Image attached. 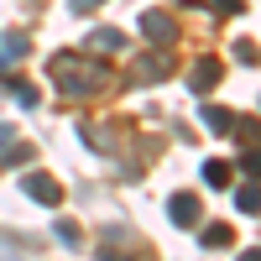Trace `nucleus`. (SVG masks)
<instances>
[{"mask_svg": "<svg viewBox=\"0 0 261 261\" xmlns=\"http://www.w3.org/2000/svg\"><path fill=\"white\" fill-rule=\"evenodd\" d=\"M47 79L63 94H105L115 73H110V63L94 58V53H53L47 58Z\"/></svg>", "mask_w": 261, "mask_h": 261, "instance_id": "nucleus-1", "label": "nucleus"}, {"mask_svg": "<svg viewBox=\"0 0 261 261\" xmlns=\"http://www.w3.org/2000/svg\"><path fill=\"white\" fill-rule=\"evenodd\" d=\"M178 73V58H172V47H146L136 53V63H130V84L136 89H146V84H162Z\"/></svg>", "mask_w": 261, "mask_h": 261, "instance_id": "nucleus-2", "label": "nucleus"}, {"mask_svg": "<svg viewBox=\"0 0 261 261\" xmlns=\"http://www.w3.org/2000/svg\"><path fill=\"white\" fill-rule=\"evenodd\" d=\"M141 37L151 47H178V21L167 11H141Z\"/></svg>", "mask_w": 261, "mask_h": 261, "instance_id": "nucleus-3", "label": "nucleus"}, {"mask_svg": "<svg viewBox=\"0 0 261 261\" xmlns=\"http://www.w3.org/2000/svg\"><path fill=\"white\" fill-rule=\"evenodd\" d=\"M21 193H27V199H37L42 209H58V204H63V183L47 178V172H27V178H21Z\"/></svg>", "mask_w": 261, "mask_h": 261, "instance_id": "nucleus-4", "label": "nucleus"}, {"mask_svg": "<svg viewBox=\"0 0 261 261\" xmlns=\"http://www.w3.org/2000/svg\"><path fill=\"white\" fill-rule=\"evenodd\" d=\"M167 220L178 225V230H199V199H193V193H172Z\"/></svg>", "mask_w": 261, "mask_h": 261, "instance_id": "nucleus-5", "label": "nucleus"}, {"mask_svg": "<svg viewBox=\"0 0 261 261\" xmlns=\"http://www.w3.org/2000/svg\"><path fill=\"white\" fill-rule=\"evenodd\" d=\"M84 47L99 53V58H105V53H120V47H125V32H115V27H94L89 37H84Z\"/></svg>", "mask_w": 261, "mask_h": 261, "instance_id": "nucleus-6", "label": "nucleus"}, {"mask_svg": "<svg viewBox=\"0 0 261 261\" xmlns=\"http://www.w3.org/2000/svg\"><path fill=\"white\" fill-rule=\"evenodd\" d=\"M84 141H89L94 151H120V125H84Z\"/></svg>", "mask_w": 261, "mask_h": 261, "instance_id": "nucleus-7", "label": "nucleus"}, {"mask_svg": "<svg viewBox=\"0 0 261 261\" xmlns=\"http://www.w3.org/2000/svg\"><path fill=\"white\" fill-rule=\"evenodd\" d=\"M27 53H32L27 32H6V37H0V68H6V63H21Z\"/></svg>", "mask_w": 261, "mask_h": 261, "instance_id": "nucleus-8", "label": "nucleus"}, {"mask_svg": "<svg viewBox=\"0 0 261 261\" xmlns=\"http://www.w3.org/2000/svg\"><path fill=\"white\" fill-rule=\"evenodd\" d=\"M199 120L214 130V136H230V130H235V115L225 110V105H204V110H199Z\"/></svg>", "mask_w": 261, "mask_h": 261, "instance_id": "nucleus-9", "label": "nucleus"}, {"mask_svg": "<svg viewBox=\"0 0 261 261\" xmlns=\"http://www.w3.org/2000/svg\"><path fill=\"white\" fill-rule=\"evenodd\" d=\"M199 246L204 251H225V246H235V230L230 225H204L199 230Z\"/></svg>", "mask_w": 261, "mask_h": 261, "instance_id": "nucleus-10", "label": "nucleus"}, {"mask_svg": "<svg viewBox=\"0 0 261 261\" xmlns=\"http://www.w3.org/2000/svg\"><path fill=\"white\" fill-rule=\"evenodd\" d=\"M214 79H220V63H214V58H199V63H193V73H188V84H193V89H214Z\"/></svg>", "mask_w": 261, "mask_h": 261, "instance_id": "nucleus-11", "label": "nucleus"}, {"mask_svg": "<svg viewBox=\"0 0 261 261\" xmlns=\"http://www.w3.org/2000/svg\"><path fill=\"white\" fill-rule=\"evenodd\" d=\"M199 172H204V183H209V188H230V183H235V167H230V162H220V157L204 162Z\"/></svg>", "mask_w": 261, "mask_h": 261, "instance_id": "nucleus-12", "label": "nucleus"}, {"mask_svg": "<svg viewBox=\"0 0 261 261\" xmlns=\"http://www.w3.org/2000/svg\"><path fill=\"white\" fill-rule=\"evenodd\" d=\"M235 209H241V214H261V183L235 188Z\"/></svg>", "mask_w": 261, "mask_h": 261, "instance_id": "nucleus-13", "label": "nucleus"}, {"mask_svg": "<svg viewBox=\"0 0 261 261\" xmlns=\"http://www.w3.org/2000/svg\"><path fill=\"white\" fill-rule=\"evenodd\" d=\"M241 172H246L251 183H261V146H246L241 151Z\"/></svg>", "mask_w": 261, "mask_h": 261, "instance_id": "nucleus-14", "label": "nucleus"}, {"mask_svg": "<svg viewBox=\"0 0 261 261\" xmlns=\"http://www.w3.org/2000/svg\"><path fill=\"white\" fill-rule=\"evenodd\" d=\"M6 94H16L21 105H27V110H32V105H37V89H32L27 79H6Z\"/></svg>", "mask_w": 261, "mask_h": 261, "instance_id": "nucleus-15", "label": "nucleus"}, {"mask_svg": "<svg viewBox=\"0 0 261 261\" xmlns=\"http://www.w3.org/2000/svg\"><path fill=\"white\" fill-rule=\"evenodd\" d=\"M94 256H99V261H141V256H130V251H115V246H99Z\"/></svg>", "mask_w": 261, "mask_h": 261, "instance_id": "nucleus-16", "label": "nucleus"}, {"mask_svg": "<svg viewBox=\"0 0 261 261\" xmlns=\"http://www.w3.org/2000/svg\"><path fill=\"white\" fill-rule=\"evenodd\" d=\"M209 6L220 11V16H241V11H246V0H209Z\"/></svg>", "mask_w": 261, "mask_h": 261, "instance_id": "nucleus-17", "label": "nucleus"}, {"mask_svg": "<svg viewBox=\"0 0 261 261\" xmlns=\"http://www.w3.org/2000/svg\"><path fill=\"white\" fill-rule=\"evenodd\" d=\"M58 241H63V246H79V225H68V220H58Z\"/></svg>", "mask_w": 261, "mask_h": 261, "instance_id": "nucleus-18", "label": "nucleus"}, {"mask_svg": "<svg viewBox=\"0 0 261 261\" xmlns=\"http://www.w3.org/2000/svg\"><path fill=\"white\" fill-rule=\"evenodd\" d=\"M94 6H105V0H68V11H73V16H89Z\"/></svg>", "mask_w": 261, "mask_h": 261, "instance_id": "nucleus-19", "label": "nucleus"}, {"mask_svg": "<svg viewBox=\"0 0 261 261\" xmlns=\"http://www.w3.org/2000/svg\"><path fill=\"white\" fill-rule=\"evenodd\" d=\"M6 146H16V130H11L6 120H0V151H6Z\"/></svg>", "mask_w": 261, "mask_h": 261, "instance_id": "nucleus-20", "label": "nucleus"}, {"mask_svg": "<svg viewBox=\"0 0 261 261\" xmlns=\"http://www.w3.org/2000/svg\"><path fill=\"white\" fill-rule=\"evenodd\" d=\"M235 261H261V246H251V251H241Z\"/></svg>", "mask_w": 261, "mask_h": 261, "instance_id": "nucleus-21", "label": "nucleus"}]
</instances>
